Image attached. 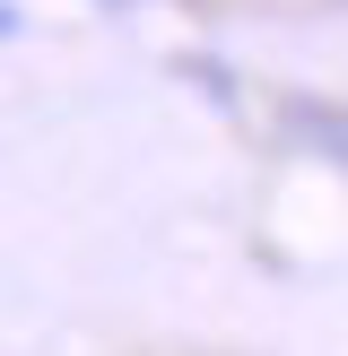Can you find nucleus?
<instances>
[{"instance_id":"nucleus-1","label":"nucleus","mask_w":348,"mask_h":356,"mask_svg":"<svg viewBox=\"0 0 348 356\" xmlns=\"http://www.w3.org/2000/svg\"><path fill=\"white\" fill-rule=\"evenodd\" d=\"M296 131H305L322 156H340V165H348V113H331V104H322V113H313V104H296Z\"/></svg>"},{"instance_id":"nucleus-2","label":"nucleus","mask_w":348,"mask_h":356,"mask_svg":"<svg viewBox=\"0 0 348 356\" xmlns=\"http://www.w3.org/2000/svg\"><path fill=\"white\" fill-rule=\"evenodd\" d=\"M9 26H17V17H9V0H0V35H9Z\"/></svg>"}]
</instances>
